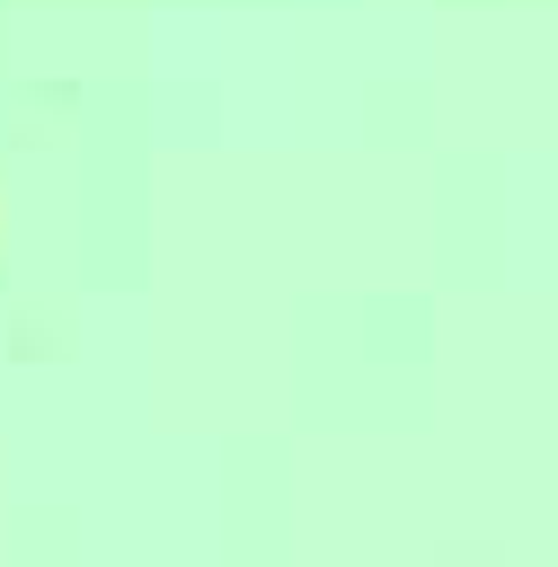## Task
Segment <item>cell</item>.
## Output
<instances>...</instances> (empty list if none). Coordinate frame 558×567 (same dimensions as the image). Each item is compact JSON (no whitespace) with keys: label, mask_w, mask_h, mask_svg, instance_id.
<instances>
[]
</instances>
